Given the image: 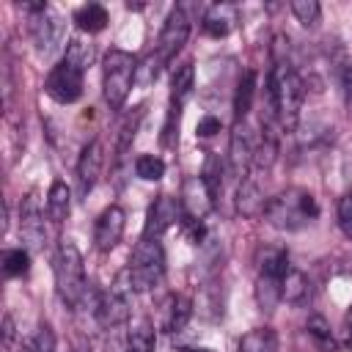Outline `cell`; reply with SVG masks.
Listing matches in <instances>:
<instances>
[{
  "mask_svg": "<svg viewBox=\"0 0 352 352\" xmlns=\"http://www.w3.org/2000/svg\"><path fill=\"white\" fill-rule=\"evenodd\" d=\"M275 349H278V338L270 327H256L245 333L239 341V352H275Z\"/></svg>",
  "mask_w": 352,
  "mask_h": 352,
  "instance_id": "cell-24",
  "label": "cell"
},
{
  "mask_svg": "<svg viewBox=\"0 0 352 352\" xmlns=\"http://www.w3.org/2000/svg\"><path fill=\"white\" fill-rule=\"evenodd\" d=\"M256 82H258L256 69H248V72L239 77L236 94H234V113H236V121H245V116L250 113L253 99H256Z\"/></svg>",
  "mask_w": 352,
  "mask_h": 352,
  "instance_id": "cell-21",
  "label": "cell"
},
{
  "mask_svg": "<svg viewBox=\"0 0 352 352\" xmlns=\"http://www.w3.org/2000/svg\"><path fill=\"white\" fill-rule=\"evenodd\" d=\"M256 143L258 140L250 138V129L245 126V121H236L234 124V135H231V168L236 173H248V168L253 165Z\"/></svg>",
  "mask_w": 352,
  "mask_h": 352,
  "instance_id": "cell-16",
  "label": "cell"
},
{
  "mask_svg": "<svg viewBox=\"0 0 352 352\" xmlns=\"http://www.w3.org/2000/svg\"><path fill=\"white\" fill-rule=\"evenodd\" d=\"M305 330H308V336H311L322 349H327V352H333V349H336V338H333V330H330V324H327V319H324V316L314 314V316L308 319Z\"/></svg>",
  "mask_w": 352,
  "mask_h": 352,
  "instance_id": "cell-26",
  "label": "cell"
},
{
  "mask_svg": "<svg viewBox=\"0 0 352 352\" xmlns=\"http://www.w3.org/2000/svg\"><path fill=\"white\" fill-rule=\"evenodd\" d=\"M192 88H195V69H192V63H184L182 69L173 72V80H170V107L182 110L184 102L190 99Z\"/></svg>",
  "mask_w": 352,
  "mask_h": 352,
  "instance_id": "cell-20",
  "label": "cell"
},
{
  "mask_svg": "<svg viewBox=\"0 0 352 352\" xmlns=\"http://www.w3.org/2000/svg\"><path fill=\"white\" fill-rule=\"evenodd\" d=\"M292 14L297 16V22H302L305 28L308 25H316L319 16H322V6L316 0H292Z\"/></svg>",
  "mask_w": 352,
  "mask_h": 352,
  "instance_id": "cell-29",
  "label": "cell"
},
{
  "mask_svg": "<svg viewBox=\"0 0 352 352\" xmlns=\"http://www.w3.org/2000/svg\"><path fill=\"white\" fill-rule=\"evenodd\" d=\"M217 132H220V118H214V116H204L198 121V126H195L198 138H214Z\"/></svg>",
  "mask_w": 352,
  "mask_h": 352,
  "instance_id": "cell-35",
  "label": "cell"
},
{
  "mask_svg": "<svg viewBox=\"0 0 352 352\" xmlns=\"http://www.w3.org/2000/svg\"><path fill=\"white\" fill-rule=\"evenodd\" d=\"M55 286L58 294L66 305H77L88 294V280H85V264L82 253L72 239H63L55 256Z\"/></svg>",
  "mask_w": 352,
  "mask_h": 352,
  "instance_id": "cell-3",
  "label": "cell"
},
{
  "mask_svg": "<svg viewBox=\"0 0 352 352\" xmlns=\"http://www.w3.org/2000/svg\"><path fill=\"white\" fill-rule=\"evenodd\" d=\"M129 280L135 292H151L165 278V250L157 236H140L129 258Z\"/></svg>",
  "mask_w": 352,
  "mask_h": 352,
  "instance_id": "cell-5",
  "label": "cell"
},
{
  "mask_svg": "<svg viewBox=\"0 0 352 352\" xmlns=\"http://www.w3.org/2000/svg\"><path fill=\"white\" fill-rule=\"evenodd\" d=\"M187 36H190V16H187V11H184V8H173V11L168 14L162 30H160L154 60H157L160 66H168V63L176 58V52L184 47Z\"/></svg>",
  "mask_w": 352,
  "mask_h": 352,
  "instance_id": "cell-9",
  "label": "cell"
},
{
  "mask_svg": "<svg viewBox=\"0 0 352 352\" xmlns=\"http://www.w3.org/2000/svg\"><path fill=\"white\" fill-rule=\"evenodd\" d=\"M283 300L292 305H302L311 300V283L308 275L300 270H289V275L283 278Z\"/></svg>",
  "mask_w": 352,
  "mask_h": 352,
  "instance_id": "cell-23",
  "label": "cell"
},
{
  "mask_svg": "<svg viewBox=\"0 0 352 352\" xmlns=\"http://www.w3.org/2000/svg\"><path fill=\"white\" fill-rule=\"evenodd\" d=\"M19 352H36V346H25V349H19Z\"/></svg>",
  "mask_w": 352,
  "mask_h": 352,
  "instance_id": "cell-39",
  "label": "cell"
},
{
  "mask_svg": "<svg viewBox=\"0 0 352 352\" xmlns=\"http://www.w3.org/2000/svg\"><path fill=\"white\" fill-rule=\"evenodd\" d=\"M319 217L316 198L302 187H289L272 195L264 206V220L278 231H300Z\"/></svg>",
  "mask_w": 352,
  "mask_h": 352,
  "instance_id": "cell-2",
  "label": "cell"
},
{
  "mask_svg": "<svg viewBox=\"0 0 352 352\" xmlns=\"http://www.w3.org/2000/svg\"><path fill=\"white\" fill-rule=\"evenodd\" d=\"M132 280H129V270H121L116 283L110 286V292H104L99 300H96V319L102 327H118L129 319L132 314Z\"/></svg>",
  "mask_w": 352,
  "mask_h": 352,
  "instance_id": "cell-6",
  "label": "cell"
},
{
  "mask_svg": "<svg viewBox=\"0 0 352 352\" xmlns=\"http://www.w3.org/2000/svg\"><path fill=\"white\" fill-rule=\"evenodd\" d=\"M184 212H182V204L179 198H170V195H157L148 206V214H146V228H143V236H162L170 226L182 223Z\"/></svg>",
  "mask_w": 352,
  "mask_h": 352,
  "instance_id": "cell-11",
  "label": "cell"
},
{
  "mask_svg": "<svg viewBox=\"0 0 352 352\" xmlns=\"http://www.w3.org/2000/svg\"><path fill=\"white\" fill-rule=\"evenodd\" d=\"M74 22H77V28H80L82 33H99V30L107 28L110 14H107V8L99 6V3H85V6H80V8L74 11Z\"/></svg>",
  "mask_w": 352,
  "mask_h": 352,
  "instance_id": "cell-22",
  "label": "cell"
},
{
  "mask_svg": "<svg viewBox=\"0 0 352 352\" xmlns=\"http://www.w3.org/2000/svg\"><path fill=\"white\" fill-rule=\"evenodd\" d=\"M305 96L302 77L292 69L286 58H275V66L270 72V110L267 118L278 121L280 129H294L300 121V107Z\"/></svg>",
  "mask_w": 352,
  "mask_h": 352,
  "instance_id": "cell-1",
  "label": "cell"
},
{
  "mask_svg": "<svg viewBox=\"0 0 352 352\" xmlns=\"http://www.w3.org/2000/svg\"><path fill=\"white\" fill-rule=\"evenodd\" d=\"M182 352H209V349H182Z\"/></svg>",
  "mask_w": 352,
  "mask_h": 352,
  "instance_id": "cell-38",
  "label": "cell"
},
{
  "mask_svg": "<svg viewBox=\"0 0 352 352\" xmlns=\"http://www.w3.org/2000/svg\"><path fill=\"white\" fill-rule=\"evenodd\" d=\"M138 77V60L132 52L126 50H110L104 55V72H102V91H104V102L113 110H121L132 82Z\"/></svg>",
  "mask_w": 352,
  "mask_h": 352,
  "instance_id": "cell-4",
  "label": "cell"
},
{
  "mask_svg": "<svg viewBox=\"0 0 352 352\" xmlns=\"http://www.w3.org/2000/svg\"><path fill=\"white\" fill-rule=\"evenodd\" d=\"M19 234L30 248H41L47 234H44V209L38 190H30L22 204H19Z\"/></svg>",
  "mask_w": 352,
  "mask_h": 352,
  "instance_id": "cell-10",
  "label": "cell"
},
{
  "mask_svg": "<svg viewBox=\"0 0 352 352\" xmlns=\"http://www.w3.org/2000/svg\"><path fill=\"white\" fill-rule=\"evenodd\" d=\"M338 226H341V231L352 239V192H346V195L338 201Z\"/></svg>",
  "mask_w": 352,
  "mask_h": 352,
  "instance_id": "cell-33",
  "label": "cell"
},
{
  "mask_svg": "<svg viewBox=\"0 0 352 352\" xmlns=\"http://www.w3.org/2000/svg\"><path fill=\"white\" fill-rule=\"evenodd\" d=\"M11 341H14V319L6 316V322H3V346L11 349Z\"/></svg>",
  "mask_w": 352,
  "mask_h": 352,
  "instance_id": "cell-36",
  "label": "cell"
},
{
  "mask_svg": "<svg viewBox=\"0 0 352 352\" xmlns=\"http://www.w3.org/2000/svg\"><path fill=\"white\" fill-rule=\"evenodd\" d=\"M135 173L143 182H160L165 176V162L160 157H154V154H140L135 160Z\"/></svg>",
  "mask_w": 352,
  "mask_h": 352,
  "instance_id": "cell-27",
  "label": "cell"
},
{
  "mask_svg": "<svg viewBox=\"0 0 352 352\" xmlns=\"http://www.w3.org/2000/svg\"><path fill=\"white\" fill-rule=\"evenodd\" d=\"M220 160L217 157H206V165H204V170H201V179L206 182V187L212 190V195L217 198V192H220Z\"/></svg>",
  "mask_w": 352,
  "mask_h": 352,
  "instance_id": "cell-31",
  "label": "cell"
},
{
  "mask_svg": "<svg viewBox=\"0 0 352 352\" xmlns=\"http://www.w3.org/2000/svg\"><path fill=\"white\" fill-rule=\"evenodd\" d=\"M82 88H85V72L80 66H74L72 60H66V58L58 66H52V72L47 77V85H44V91L60 104L77 102L82 96Z\"/></svg>",
  "mask_w": 352,
  "mask_h": 352,
  "instance_id": "cell-8",
  "label": "cell"
},
{
  "mask_svg": "<svg viewBox=\"0 0 352 352\" xmlns=\"http://www.w3.org/2000/svg\"><path fill=\"white\" fill-rule=\"evenodd\" d=\"M30 14V33L36 41L38 55H52L63 44V19L47 6V3H25L22 6Z\"/></svg>",
  "mask_w": 352,
  "mask_h": 352,
  "instance_id": "cell-7",
  "label": "cell"
},
{
  "mask_svg": "<svg viewBox=\"0 0 352 352\" xmlns=\"http://www.w3.org/2000/svg\"><path fill=\"white\" fill-rule=\"evenodd\" d=\"M129 352H132V349H129Z\"/></svg>",
  "mask_w": 352,
  "mask_h": 352,
  "instance_id": "cell-40",
  "label": "cell"
},
{
  "mask_svg": "<svg viewBox=\"0 0 352 352\" xmlns=\"http://www.w3.org/2000/svg\"><path fill=\"white\" fill-rule=\"evenodd\" d=\"M236 206H239V212L248 214V217L264 214L267 201H264L261 187H258V182H256L253 176H245V179H242V184H239V195H236Z\"/></svg>",
  "mask_w": 352,
  "mask_h": 352,
  "instance_id": "cell-18",
  "label": "cell"
},
{
  "mask_svg": "<svg viewBox=\"0 0 352 352\" xmlns=\"http://www.w3.org/2000/svg\"><path fill=\"white\" fill-rule=\"evenodd\" d=\"M190 316H192V302L184 294H168L165 302H162L160 327L168 330V333H182L184 324L190 322Z\"/></svg>",
  "mask_w": 352,
  "mask_h": 352,
  "instance_id": "cell-17",
  "label": "cell"
},
{
  "mask_svg": "<svg viewBox=\"0 0 352 352\" xmlns=\"http://www.w3.org/2000/svg\"><path fill=\"white\" fill-rule=\"evenodd\" d=\"M344 327H346V346L352 349V308H349V314H346V322H344Z\"/></svg>",
  "mask_w": 352,
  "mask_h": 352,
  "instance_id": "cell-37",
  "label": "cell"
},
{
  "mask_svg": "<svg viewBox=\"0 0 352 352\" xmlns=\"http://www.w3.org/2000/svg\"><path fill=\"white\" fill-rule=\"evenodd\" d=\"M182 231H184L187 242H192V245H201V242H204V236H206V226H204V220L182 217Z\"/></svg>",
  "mask_w": 352,
  "mask_h": 352,
  "instance_id": "cell-32",
  "label": "cell"
},
{
  "mask_svg": "<svg viewBox=\"0 0 352 352\" xmlns=\"http://www.w3.org/2000/svg\"><path fill=\"white\" fill-rule=\"evenodd\" d=\"M239 22V14H236V6L234 3H214L206 8L204 19H201V28L206 36L212 38H223L234 30V25Z\"/></svg>",
  "mask_w": 352,
  "mask_h": 352,
  "instance_id": "cell-15",
  "label": "cell"
},
{
  "mask_svg": "<svg viewBox=\"0 0 352 352\" xmlns=\"http://www.w3.org/2000/svg\"><path fill=\"white\" fill-rule=\"evenodd\" d=\"M102 165H104V148H102L99 140H91L82 148L80 160H77V192L82 198L94 190V184H96V179L102 173Z\"/></svg>",
  "mask_w": 352,
  "mask_h": 352,
  "instance_id": "cell-14",
  "label": "cell"
},
{
  "mask_svg": "<svg viewBox=\"0 0 352 352\" xmlns=\"http://www.w3.org/2000/svg\"><path fill=\"white\" fill-rule=\"evenodd\" d=\"M47 217L52 223H63L69 217V209H72V190L66 187V182H52L50 192H47Z\"/></svg>",
  "mask_w": 352,
  "mask_h": 352,
  "instance_id": "cell-19",
  "label": "cell"
},
{
  "mask_svg": "<svg viewBox=\"0 0 352 352\" xmlns=\"http://www.w3.org/2000/svg\"><path fill=\"white\" fill-rule=\"evenodd\" d=\"M66 60H72L74 66H80L82 72L91 66V60H94V47L91 44H85V41H80V38H72L69 44H66V55H63Z\"/></svg>",
  "mask_w": 352,
  "mask_h": 352,
  "instance_id": "cell-28",
  "label": "cell"
},
{
  "mask_svg": "<svg viewBox=\"0 0 352 352\" xmlns=\"http://www.w3.org/2000/svg\"><path fill=\"white\" fill-rule=\"evenodd\" d=\"M124 228H126V212L121 206H107L99 220H96V228H94V242L102 253H110L121 236H124Z\"/></svg>",
  "mask_w": 352,
  "mask_h": 352,
  "instance_id": "cell-13",
  "label": "cell"
},
{
  "mask_svg": "<svg viewBox=\"0 0 352 352\" xmlns=\"http://www.w3.org/2000/svg\"><path fill=\"white\" fill-rule=\"evenodd\" d=\"M3 272L8 278H22L30 272V253L25 248H11L3 253Z\"/></svg>",
  "mask_w": 352,
  "mask_h": 352,
  "instance_id": "cell-25",
  "label": "cell"
},
{
  "mask_svg": "<svg viewBox=\"0 0 352 352\" xmlns=\"http://www.w3.org/2000/svg\"><path fill=\"white\" fill-rule=\"evenodd\" d=\"M129 349L132 352H154V330L148 322H140L129 333Z\"/></svg>",
  "mask_w": 352,
  "mask_h": 352,
  "instance_id": "cell-30",
  "label": "cell"
},
{
  "mask_svg": "<svg viewBox=\"0 0 352 352\" xmlns=\"http://www.w3.org/2000/svg\"><path fill=\"white\" fill-rule=\"evenodd\" d=\"M36 352H55V336H52V327H50V324H41V327H38Z\"/></svg>",
  "mask_w": 352,
  "mask_h": 352,
  "instance_id": "cell-34",
  "label": "cell"
},
{
  "mask_svg": "<svg viewBox=\"0 0 352 352\" xmlns=\"http://www.w3.org/2000/svg\"><path fill=\"white\" fill-rule=\"evenodd\" d=\"M179 204H182L184 217H190V220H204V217L212 212V206H214V195H212V190L206 187V182H204L201 176H190V179H184V184H182V198H179Z\"/></svg>",
  "mask_w": 352,
  "mask_h": 352,
  "instance_id": "cell-12",
  "label": "cell"
}]
</instances>
